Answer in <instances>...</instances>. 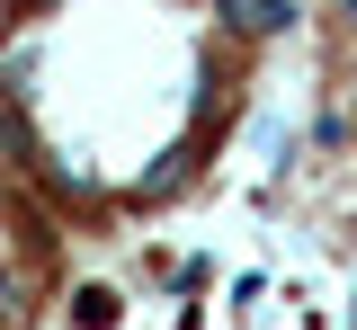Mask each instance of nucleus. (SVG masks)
Returning a JSON list of instances; mask_svg holds the SVG:
<instances>
[{
	"label": "nucleus",
	"instance_id": "nucleus-1",
	"mask_svg": "<svg viewBox=\"0 0 357 330\" xmlns=\"http://www.w3.org/2000/svg\"><path fill=\"white\" fill-rule=\"evenodd\" d=\"M126 322V294H116V285H81V294H72V330H116Z\"/></svg>",
	"mask_w": 357,
	"mask_h": 330
},
{
	"label": "nucleus",
	"instance_id": "nucleus-2",
	"mask_svg": "<svg viewBox=\"0 0 357 330\" xmlns=\"http://www.w3.org/2000/svg\"><path fill=\"white\" fill-rule=\"evenodd\" d=\"M349 18H357V0H349Z\"/></svg>",
	"mask_w": 357,
	"mask_h": 330
}]
</instances>
